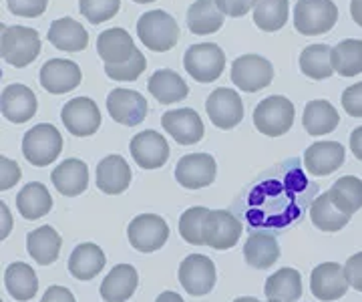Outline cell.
<instances>
[{"label": "cell", "mask_w": 362, "mask_h": 302, "mask_svg": "<svg viewBox=\"0 0 362 302\" xmlns=\"http://www.w3.org/2000/svg\"><path fill=\"white\" fill-rule=\"evenodd\" d=\"M97 54L103 59L105 73L113 81H137L147 66L145 54L125 28H107L97 37Z\"/></svg>", "instance_id": "cell-1"}, {"label": "cell", "mask_w": 362, "mask_h": 302, "mask_svg": "<svg viewBox=\"0 0 362 302\" xmlns=\"http://www.w3.org/2000/svg\"><path fill=\"white\" fill-rule=\"evenodd\" d=\"M310 182L300 173L296 165L292 173L286 171L284 178L278 180L274 178V182H256V192L258 196H252V202H266V199H276L274 204V210H272L270 218L266 226H286V223H292L300 216V197L304 190H312Z\"/></svg>", "instance_id": "cell-2"}, {"label": "cell", "mask_w": 362, "mask_h": 302, "mask_svg": "<svg viewBox=\"0 0 362 302\" xmlns=\"http://www.w3.org/2000/svg\"><path fill=\"white\" fill-rule=\"evenodd\" d=\"M180 25L165 11H149L137 23V37L153 53H168L180 42Z\"/></svg>", "instance_id": "cell-3"}, {"label": "cell", "mask_w": 362, "mask_h": 302, "mask_svg": "<svg viewBox=\"0 0 362 302\" xmlns=\"http://www.w3.org/2000/svg\"><path fill=\"white\" fill-rule=\"evenodd\" d=\"M0 53L8 65L16 66V69H25L40 53L39 33L35 28L21 27V25H14V27L2 25Z\"/></svg>", "instance_id": "cell-4"}, {"label": "cell", "mask_w": 362, "mask_h": 302, "mask_svg": "<svg viewBox=\"0 0 362 302\" xmlns=\"http://www.w3.org/2000/svg\"><path fill=\"white\" fill-rule=\"evenodd\" d=\"M296 109L294 103L282 95H270L262 99L254 109V125L262 135L280 137L292 129Z\"/></svg>", "instance_id": "cell-5"}, {"label": "cell", "mask_w": 362, "mask_h": 302, "mask_svg": "<svg viewBox=\"0 0 362 302\" xmlns=\"http://www.w3.org/2000/svg\"><path fill=\"white\" fill-rule=\"evenodd\" d=\"M338 21V6L332 0H298L294 28L304 37H318L332 30Z\"/></svg>", "instance_id": "cell-6"}, {"label": "cell", "mask_w": 362, "mask_h": 302, "mask_svg": "<svg viewBox=\"0 0 362 302\" xmlns=\"http://www.w3.org/2000/svg\"><path fill=\"white\" fill-rule=\"evenodd\" d=\"M63 151V135L51 123H39L23 137V153L35 168L52 163Z\"/></svg>", "instance_id": "cell-7"}, {"label": "cell", "mask_w": 362, "mask_h": 302, "mask_svg": "<svg viewBox=\"0 0 362 302\" xmlns=\"http://www.w3.org/2000/svg\"><path fill=\"white\" fill-rule=\"evenodd\" d=\"M183 66L189 73V77H194L197 83H214L220 79L226 69V54L216 42L192 45L185 51Z\"/></svg>", "instance_id": "cell-8"}, {"label": "cell", "mask_w": 362, "mask_h": 302, "mask_svg": "<svg viewBox=\"0 0 362 302\" xmlns=\"http://www.w3.org/2000/svg\"><path fill=\"white\" fill-rule=\"evenodd\" d=\"M274 79V66L259 54H242L232 63V83L246 93L266 89Z\"/></svg>", "instance_id": "cell-9"}, {"label": "cell", "mask_w": 362, "mask_h": 302, "mask_svg": "<svg viewBox=\"0 0 362 302\" xmlns=\"http://www.w3.org/2000/svg\"><path fill=\"white\" fill-rule=\"evenodd\" d=\"M127 238L131 246L139 252H156L169 238L168 222L156 214H141L135 216L127 228Z\"/></svg>", "instance_id": "cell-10"}, {"label": "cell", "mask_w": 362, "mask_h": 302, "mask_svg": "<svg viewBox=\"0 0 362 302\" xmlns=\"http://www.w3.org/2000/svg\"><path fill=\"white\" fill-rule=\"evenodd\" d=\"M242 238V222L232 211L209 210L204 220V240L206 246L216 250L233 248Z\"/></svg>", "instance_id": "cell-11"}, {"label": "cell", "mask_w": 362, "mask_h": 302, "mask_svg": "<svg viewBox=\"0 0 362 302\" xmlns=\"http://www.w3.org/2000/svg\"><path fill=\"white\" fill-rule=\"evenodd\" d=\"M66 132L77 137H89L101 127V111L89 97H75L61 109Z\"/></svg>", "instance_id": "cell-12"}, {"label": "cell", "mask_w": 362, "mask_h": 302, "mask_svg": "<svg viewBox=\"0 0 362 302\" xmlns=\"http://www.w3.org/2000/svg\"><path fill=\"white\" fill-rule=\"evenodd\" d=\"M206 111L216 127L233 129L244 119V101L233 89L220 87L207 97Z\"/></svg>", "instance_id": "cell-13"}, {"label": "cell", "mask_w": 362, "mask_h": 302, "mask_svg": "<svg viewBox=\"0 0 362 302\" xmlns=\"http://www.w3.org/2000/svg\"><path fill=\"white\" fill-rule=\"evenodd\" d=\"M180 282L187 294L206 296L216 286V266L204 254H192L180 264Z\"/></svg>", "instance_id": "cell-14"}, {"label": "cell", "mask_w": 362, "mask_h": 302, "mask_svg": "<svg viewBox=\"0 0 362 302\" xmlns=\"http://www.w3.org/2000/svg\"><path fill=\"white\" fill-rule=\"evenodd\" d=\"M216 171V159L209 153H187L175 165V180L185 190H199L214 184Z\"/></svg>", "instance_id": "cell-15"}, {"label": "cell", "mask_w": 362, "mask_h": 302, "mask_svg": "<svg viewBox=\"0 0 362 302\" xmlns=\"http://www.w3.org/2000/svg\"><path fill=\"white\" fill-rule=\"evenodd\" d=\"M107 111L117 123L135 127L145 119L149 107H147V101L141 93L119 87V89H113L107 95Z\"/></svg>", "instance_id": "cell-16"}, {"label": "cell", "mask_w": 362, "mask_h": 302, "mask_svg": "<svg viewBox=\"0 0 362 302\" xmlns=\"http://www.w3.org/2000/svg\"><path fill=\"white\" fill-rule=\"evenodd\" d=\"M129 149L135 163L143 170L163 168L169 159V145L165 137L161 133L153 132V129H145V132L137 133L131 139Z\"/></svg>", "instance_id": "cell-17"}, {"label": "cell", "mask_w": 362, "mask_h": 302, "mask_svg": "<svg viewBox=\"0 0 362 302\" xmlns=\"http://www.w3.org/2000/svg\"><path fill=\"white\" fill-rule=\"evenodd\" d=\"M349 280L344 268L337 262L318 264L310 276L312 294L322 302H332L342 298L349 292Z\"/></svg>", "instance_id": "cell-18"}, {"label": "cell", "mask_w": 362, "mask_h": 302, "mask_svg": "<svg viewBox=\"0 0 362 302\" xmlns=\"http://www.w3.org/2000/svg\"><path fill=\"white\" fill-rule=\"evenodd\" d=\"M39 77L45 91L52 93V95H63V93L77 89L83 79V73L75 61L51 59L42 65Z\"/></svg>", "instance_id": "cell-19"}, {"label": "cell", "mask_w": 362, "mask_h": 302, "mask_svg": "<svg viewBox=\"0 0 362 302\" xmlns=\"http://www.w3.org/2000/svg\"><path fill=\"white\" fill-rule=\"evenodd\" d=\"M161 123H163V129L180 145L199 144L204 137V132H206L202 117L189 107L168 111L161 117Z\"/></svg>", "instance_id": "cell-20"}, {"label": "cell", "mask_w": 362, "mask_h": 302, "mask_svg": "<svg viewBox=\"0 0 362 302\" xmlns=\"http://www.w3.org/2000/svg\"><path fill=\"white\" fill-rule=\"evenodd\" d=\"M0 111L13 123H26L37 113V95L26 85H8L0 95Z\"/></svg>", "instance_id": "cell-21"}, {"label": "cell", "mask_w": 362, "mask_h": 302, "mask_svg": "<svg viewBox=\"0 0 362 302\" xmlns=\"http://www.w3.org/2000/svg\"><path fill=\"white\" fill-rule=\"evenodd\" d=\"M344 147L338 141H316L304 151V168L312 175H330L344 163Z\"/></svg>", "instance_id": "cell-22"}, {"label": "cell", "mask_w": 362, "mask_h": 302, "mask_svg": "<svg viewBox=\"0 0 362 302\" xmlns=\"http://www.w3.org/2000/svg\"><path fill=\"white\" fill-rule=\"evenodd\" d=\"M131 184V168L121 156H107L97 165V187L107 196L123 194Z\"/></svg>", "instance_id": "cell-23"}, {"label": "cell", "mask_w": 362, "mask_h": 302, "mask_svg": "<svg viewBox=\"0 0 362 302\" xmlns=\"http://www.w3.org/2000/svg\"><path fill=\"white\" fill-rule=\"evenodd\" d=\"M51 180L59 194L66 197L81 196L89 185V168L81 159H65L52 170Z\"/></svg>", "instance_id": "cell-24"}, {"label": "cell", "mask_w": 362, "mask_h": 302, "mask_svg": "<svg viewBox=\"0 0 362 302\" xmlns=\"http://www.w3.org/2000/svg\"><path fill=\"white\" fill-rule=\"evenodd\" d=\"M49 42L59 51L81 53L89 47V35L81 23H77L71 16H65V18H57L51 25Z\"/></svg>", "instance_id": "cell-25"}, {"label": "cell", "mask_w": 362, "mask_h": 302, "mask_svg": "<svg viewBox=\"0 0 362 302\" xmlns=\"http://www.w3.org/2000/svg\"><path fill=\"white\" fill-rule=\"evenodd\" d=\"M139 284V274L131 264H117L115 268L105 276L101 284V296L105 302H125L135 294Z\"/></svg>", "instance_id": "cell-26"}, {"label": "cell", "mask_w": 362, "mask_h": 302, "mask_svg": "<svg viewBox=\"0 0 362 302\" xmlns=\"http://www.w3.org/2000/svg\"><path fill=\"white\" fill-rule=\"evenodd\" d=\"M340 123V115L334 109L332 103H328L326 99H316L310 101L304 107V117H302V125L308 135L312 137H320V135H328L338 127Z\"/></svg>", "instance_id": "cell-27"}, {"label": "cell", "mask_w": 362, "mask_h": 302, "mask_svg": "<svg viewBox=\"0 0 362 302\" xmlns=\"http://www.w3.org/2000/svg\"><path fill=\"white\" fill-rule=\"evenodd\" d=\"M149 93L156 97L161 105H171V103H177L183 101L189 93L187 83L181 79L180 75L171 69H161L156 71L151 77H149Z\"/></svg>", "instance_id": "cell-28"}, {"label": "cell", "mask_w": 362, "mask_h": 302, "mask_svg": "<svg viewBox=\"0 0 362 302\" xmlns=\"http://www.w3.org/2000/svg\"><path fill=\"white\" fill-rule=\"evenodd\" d=\"M268 302H298L302 296V276L296 268H280L266 280Z\"/></svg>", "instance_id": "cell-29"}, {"label": "cell", "mask_w": 362, "mask_h": 302, "mask_svg": "<svg viewBox=\"0 0 362 302\" xmlns=\"http://www.w3.org/2000/svg\"><path fill=\"white\" fill-rule=\"evenodd\" d=\"M61 242L63 240L52 226H40L26 236V248L35 262L49 266L59 258Z\"/></svg>", "instance_id": "cell-30"}, {"label": "cell", "mask_w": 362, "mask_h": 302, "mask_svg": "<svg viewBox=\"0 0 362 302\" xmlns=\"http://www.w3.org/2000/svg\"><path fill=\"white\" fill-rule=\"evenodd\" d=\"M244 256H246V262L252 268L266 270L280 258V244L270 232H254L246 240Z\"/></svg>", "instance_id": "cell-31"}, {"label": "cell", "mask_w": 362, "mask_h": 302, "mask_svg": "<svg viewBox=\"0 0 362 302\" xmlns=\"http://www.w3.org/2000/svg\"><path fill=\"white\" fill-rule=\"evenodd\" d=\"M4 286L14 301L26 302L39 292V280L33 266L25 262H14L8 264L4 272Z\"/></svg>", "instance_id": "cell-32"}, {"label": "cell", "mask_w": 362, "mask_h": 302, "mask_svg": "<svg viewBox=\"0 0 362 302\" xmlns=\"http://www.w3.org/2000/svg\"><path fill=\"white\" fill-rule=\"evenodd\" d=\"M105 268V252L97 244H78L69 258V272L77 280H93Z\"/></svg>", "instance_id": "cell-33"}, {"label": "cell", "mask_w": 362, "mask_h": 302, "mask_svg": "<svg viewBox=\"0 0 362 302\" xmlns=\"http://www.w3.org/2000/svg\"><path fill=\"white\" fill-rule=\"evenodd\" d=\"M16 208L25 220H39L52 208V197L49 187L39 182L26 184L16 196Z\"/></svg>", "instance_id": "cell-34"}, {"label": "cell", "mask_w": 362, "mask_h": 302, "mask_svg": "<svg viewBox=\"0 0 362 302\" xmlns=\"http://www.w3.org/2000/svg\"><path fill=\"white\" fill-rule=\"evenodd\" d=\"M223 25V13L216 0H195L187 11V27L194 35H214Z\"/></svg>", "instance_id": "cell-35"}, {"label": "cell", "mask_w": 362, "mask_h": 302, "mask_svg": "<svg viewBox=\"0 0 362 302\" xmlns=\"http://www.w3.org/2000/svg\"><path fill=\"white\" fill-rule=\"evenodd\" d=\"M310 220L322 232H338V230H342L350 222V216L338 210L337 206L332 204L328 192H322L320 196H316L314 202H312Z\"/></svg>", "instance_id": "cell-36"}, {"label": "cell", "mask_w": 362, "mask_h": 302, "mask_svg": "<svg viewBox=\"0 0 362 302\" xmlns=\"http://www.w3.org/2000/svg\"><path fill=\"white\" fill-rule=\"evenodd\" d=\"M300 71L314 81L332 77V49L328 45H310L300 54Z\"/></svg>", "instance_id": "cell-37"}, {"label": "cell", "mask_w": 362, "mask_h": 302, "mask_svg": "<svg viewBox=\"0 0 362 302\" xmlns=\"http://www.w3.org/2000/svg\"><path fill=\"white\" fill-rule=\"evenodd\" d=\"M328 194H330L332 204H334L340 211H344L346 216H352L354 211H358L362 208L361 178H354V175L338 178L337 182L332 184V187L328 190Z\"/></svg>", "instance_id": "cell-38"}, {"label": "cell", "mask_w": 362, "mask_h": 302, "mask_svg": "<svg viewBox=\"0 0 362 302\" xmlns=\"http://www.w3.org/2000/svg\"><path fill=\"white\" fill-rule=\"evenodd\" d=\"M288 0H256L254 4V23L264 33H276L288 23Z\"/></svg>", "instance_id": "cell-39"}, {"label": "cell", "mask_w": 362, "mask_h": 302, "mask_svg": "<svg viewBox=\"0 0 362 302\" xmlns=\"http://www.w3.org/2000/svg\"><path fill=\"white\" fill-rule=\"evenodd\" d=\"M334 73L342 77H354L362 73V40L346 39L332 49Z\"/></svg>", "instance_id": "cell-40"}, {"label": "cell", "mask_w": 362, "mask_h": 302, "mask_svg": "<svg viewBox=\"0 0 362 302\" xmlns=\"http://www.w3.org/2000/svg\"><path fill=\"white\" fill-rule=\"evenodd\" d=\"M207 211L209 210L204 208V206H195V208H189V210H185L181 214L180 234L187 244L206 246V240H204V220H206Z\"/></svg>", "instance_id": "cell-41"}, {"label": "cell", "mask_w": 362, "mask_h": 302, "mask_svg": "<svg viewBox=\"0 0 362 302\" xmlns=\"http://www.w3.org/2000/svg\"><path fill=\"white\" fill-rule=\"evenodd\" d=\"M121 0H78V11L90 25H101L119 13Z\"/></svg>", "instance_id": "cell-42"}, {"label": "cell", "mask_w": 362, "mask_h": 302, "mask_svg": "<svg viewBox=\"0 0 362 302\" xmlns=\"http://www.w3.org/2000/svg\"><path fill=\"white\" fill-rule=\"evenodd\" d=\"M8 11L16 16L23 18H37L40 14H45L49 0H6Z\"/></svg>", "instance_id": "cell-43"}, {"label": "cell", "mask_w": 362, "mask_h": 302, "mask_svg": "<svg viewBox=\"0 0 362 302\" xmlns=\"http://www.w3.org/2000/svg\"><path fill=\"white\" fill-rule=\"evenodd\" d=\"M342 107L350 117H362V81L346 87L342 93Z\"/></svg>", "instance_id": "cell-44"}, {"label": "cell", "mask_w": 362, "mask_h": 302, "mask_svg": "<svg viewBox=\"0 0 362 302\" xmlns=\"http://www.w3.org/2000/svg\"><path fill=\"white\" fill-rule=\"evenodd\" d=\"M21 180V168L18 163L8 158H0V190L6 192Z\"/></svg>", "instance_id": "cell-45"}, {"label": "cell", "mask_w": 362, "mask_h": 302, "mask_svg": "<svg viewBox=\"0 0 362 302\" xmlns=\"http://www.w3.org/2000/svg\"><path fill=\"white\" fill-rule=\"evenodd\" d=\"M216 4L220 6V11L226 16L238 18V16H244L250 11H254L256 0H216Z\"/></svg>", "instance_id": "cell-46"}, {"label": "cell", "mask_w": 362, "mask_h": 302, "mask_svg": "<svg viewBox=\"0 0 362 302\" xmlns=\"http://www.w3.org/2000/svg\"><path fill=\"white\" fill-rule=\"evenodd\" d=\"M344 274L349 284L354 290L362 292V252H356L354 256H350L344 264Z\"/></svg>", "instance_id": "cell-47"}, {"label": "cell", "mask_w": 362, "mask_h": 302, "mask_svg": "<svg viewBox=\"0 0 362 302\" xmlns=\"http://www.w3.org/2000/svg\"><path fill=\"white\" fill-rule=\"evenodd\" d=\"M40 302H77L73 292L65 286H49Z\"/></svg>", "instance_id": "cell-48"}, {"label": "cell", "mask_w": 362, "mask_h": 302, "mask_svg": "<svg viewBox=\"0 0 362 302\" xmlns=\"http://www.w3.org/2000/svg\"><path fill=\"white\" fill-rule=\"evenodd\" d=\"M350 149H352L354 158L362 161V125L350 133Z\"/></svg>", "instance_id": "cell-49"}, {"label": "cell", "mask_w": 362, "mask_h": 302, "mask_svg": "<svg viewBox=\"0 0 362 302\" xmlns=\"http://www.w3.org/2000/svg\"><path fill=\"white\" fill-rule=\"evenodd\" d=\"M350 16L358 27H362V0H350Z\"/></svg>", "instance_id": "cell-50"}, {"label": "cell", "mask_w": 362, "mask_h": 302, "mask_svg": "<svg viewBox=\"0 0 362 302\" xmlns=\"http://www.w3.org/2000/svg\"><path fill=\"white\" fill-rule=\"evenodd\" d=\"M0 210H2V218H4V230H2V236L0 238L4 240V238L8 236V232H11V211H8V206L4 202L0 204Z\"/></svg>", "instance_id": "cell-51"}, {"label": "cell", "mask_w": 362, "mask_h": 302, "mask_svg": "<svg viewBox=\"0 0 362 302\" xmlns=\"http://www.w3.org/2000/svg\"><path fill=\"white\" fill-rule=\"evenodd\" d=\"M156 302H185V301L181 298L177 292H171V290H165V292H161V294L157 296Z\"/></svg>", "instance_id": "cell-52"}, {"label": "cell", "mask_w": 362, "mask_h": 302, "mask_svg": "<svg viewBox=\"0 0 362 302\" xmlns=\"http://www.w3.org/2000/svg\"><path fill=\"white\" fill-rule=\"evenodd\" d=\"M233 302H259L258 298H252V296H242V298H235Z\"/></svg>", "instance_id": "cell-53"}, {"label": "cell", "mask_w": 362, "mask_h": 302, "mask_svg": "<svg viewBox=\"0 0 362 302\" xmlns=\"http://www.w3.org/2000/svg\"><path fill=\"white\" fill-rule=\"evenodd\" d=\"M133 2H137V4H151V2H156V0H133Z\"/></svg>", "instance_id": "cell-54"}]
</instances>
